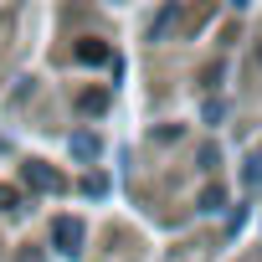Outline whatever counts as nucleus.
Returning a JSON list of instances; mask_svg holds the SVG:
<instances>
[{
    "label": "nucleus",
    "mask_w": 262,
    "mask_h": 262,
    "mask_svg": "<svg viewBox=\"0 0 262 262\" xmlns=\"http://www.w3.org/2000/svg\"><path fill=\"white\" fill-rule=\"evenodd\" d=\"M52 231H57V247H62V252H77V242H82V226H77L72 216H62Z\"/></svg>",
    "instance_id": "1"
},
{
    "label": "nucleus",
    "mask_w": 262,
    "mask_h": 262,
    "mask_svg": "<svg viewBox=\"0 0 262 262\" xmlns=\"http://www.w3.org/2000/svg\"><path fill=\"white\" fill-rule=\"evenodd\" d=\"M6 201H16V195H11V190H0V206H6Z\"/></svg>",
    "instance_id": "2"
}]
</instances>
